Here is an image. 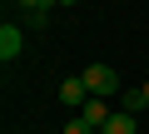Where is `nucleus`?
Returning <instances> with one entry per match:
<instances>
[{"mask_svg": "<svg viewBox=\"0 0 149 134\" xmlns=\"http://www.w3.org/2000/svg\"><path fill=\"white\" fill-rule=\"evenodd\" d=\"M85 85H90V94L95 99H109V94H119L124 85H119V75L109 70V65H90L85 70Z\"/></svg>", "mask_w": 149, "mask_h": 134, "instance_id": "f257e3e1", "label": "nucleus"}, {"mask_svg": "<svg viewBox=\"0 0 149 134\" xmlns=\"http://www.w3.org/2000/svg\"><path fill=\"white\" fill-rule=\"evenodd\" d=\"M60 104L65 109H74V104H90V85H85V75H70V80H60Z\"/></svg>", "mask_w": 149, "mask_h": 134, "instance_id": "f03ea898", "label": "nucleus"}, {"mask_svg": "<svg viewBox=\"0 0 149 134\" xmlns=\"http://www.w3.org/2000/svg\"><path fill=\"white\" fill-rule=\"evenodd\" d=\"M20 50H25V35H20V25L5 20V25H0V60L10 65V60H20Z\"/></svg>", "mask_w": 149, "mask_h": 134, "instance_id": "7ed1b4c3", "label": "nucleus"}, {"mask_svg": "<svg viewBox=\"0 0 149 134\" xmlns=\"http://www.w3.org/2000/svg\"><path fill=\"white\" fill-rule=\"evenodd\" d=\"M119 104H124V114H139V109H149V94H144V85H124V90H119Z\"/></svg>", "mask_w": 149, "mask_h": 134, "instance_id": "20e7f679", "label": "nucleus"}, {"mask_svg": "<svg viewBox=\"0 0 149 134\" xmlns=\"http://www.w3.org/2000/svg\"><path fill=\"white\" fill-rule=\"evenodd\" d=\"M100 134H139V119H134V114H109V119L100 124Z\"/></svg>", "mask_w": 149, "mask_h": 134, "instance_id": "39448f33", "label": "nucleus"}, {"mask_svg": "<svg viewBox=\"0 0 149 134\" xmlns=\"http://www.w3.org/2000/svg\"><path fill=\"white\" fill-rule=\"evenodd\" d=\"M15 5L25 10V20H30V25H45V15H50L55 0H15Z\"/></svg>", "mask_w": 149, "mask_h": 134, "instance_id": "423d86ee", "label": "nucleus"}, {"mask_svg": "<svg viewBox=\"0 0 149 134\" xmlns=\"http://www.w3.org/2000/svg\"><path fill=\"white\" fill-rule=\"evenodd\" d=\"M80 119H90V124H95V129H100V124H104V119H109V99H95V94H90V104H85V109H80Z\"/></svg>", "mask_w": 149, "mask_h": 134, "instance_id": "0eeeda50", "label": "nucleus"}, {"mask_svg": "<svg viewBox=\"0 0 149 134\" xmlns=\"http://www.w3.org/2000/svg\"><path fill=\"white\" fill-rule=\"evenodd\" d=\"M65 134H100V129H95L90 119H70V124H65Z\"/></svg>", "mask_w": 149, "mask_h": 134, "instance_id": "6e6552de", "label": "nucleus"}, {"mask_svg": "<svg viewBox=\"0 0 149 134\" xmlns=\"http://www.w3.org/2000/svg\"><path fill=\"white\" fill-rule=\"evenodd\" d=\"M55 5H80V0H55Z\"/></svg>", "mask_w": 149, "mask_h": 134, "instance_id": "1a4fd4ad", "label": "nucleus"}, {"mask_svg": "<svg viewBox=\"0 0 149 134\" xmlns=\"http://www.w3.org/2000/svg\"><path fill=\"white\" fill-rule=\"evenodd\" d=\"M144 94H149V80H144Z\"/></svg>", "mask_w": 149, "mask_h": 134, "instance_id": "9d476101", "label": "nucleus"}]
</instances>
